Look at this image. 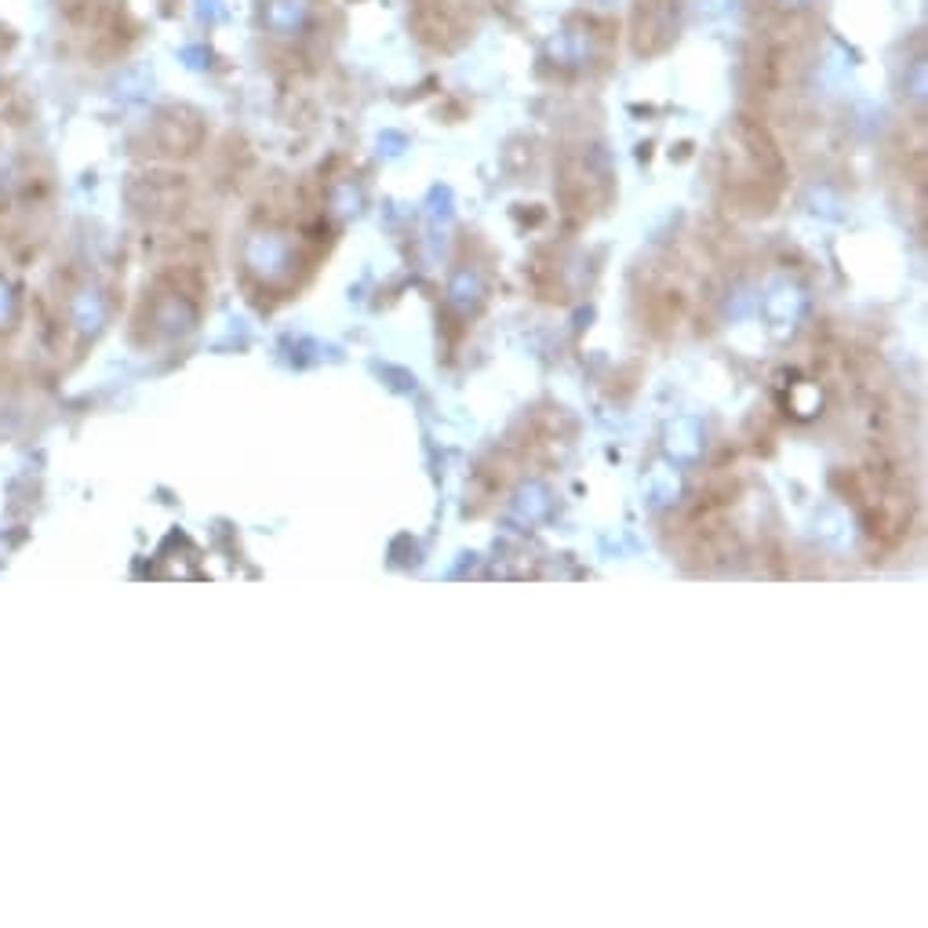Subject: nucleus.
<instances>
[{
	"label": "nucleus",
	"mask_w": 928,
	"mask_h": 928,
	"mask_svg": "<svg viewBox=\"0 0 928 928\" xmlns=\"http://www.w3.org/2000/svg\"><path fill=\"white\" fill-rule=\"evenodd\" d=\"M681 26V0H641L634 8V51L637 55H656L677 37Z\"/></svg>",
	"instance_id": "nucleus-1"
},
{
	"label": "nucleus",
	"mask_w": 928,
	"mask_h": 928,
	"mask_svg": "<svg viewBox=\"0 0 928 928\" xmlns=\"http://www.w3.org/2000/svg\"><path fill=\"white\" fill-rule=\"evenodd\" d=\"M597 48H601V26L590 19L565 22L561 33L550 41V55L557 66H586V62H594Z\"/></svg>",
	"instance_id": "nucleus-2"
},
{
	"label": "nucleus",
	"mask_w": 928,
	"mask_h": 928,
	"mask_svg": "<svg viewBox=\"0 0 928 928\" xmlns=\"http://www.w3.org/2000/svg\"><path fill=\"white\" fill-rule=\"evenodd\" d=\"M313 8H317L313 0H263V26L270 33L292 37L313 22Z\"/></svg>",
	"instance_id": "nucleus-3"
},
{
	"label": "nucleus",
	"mask_w": 928,
	"mask_h": 928,
	"mask_svg": "<svg viewBox=\"0 0 928 928\" xmlns=\"http://www.w3.org/2000/svg\"><path fill=\"white\" fill-rule=\"evenodd\" d=\"M597 4H616V0H597Z\"/></svg>",
	"instance_id": "nucleus-4"
}]
</instances>
